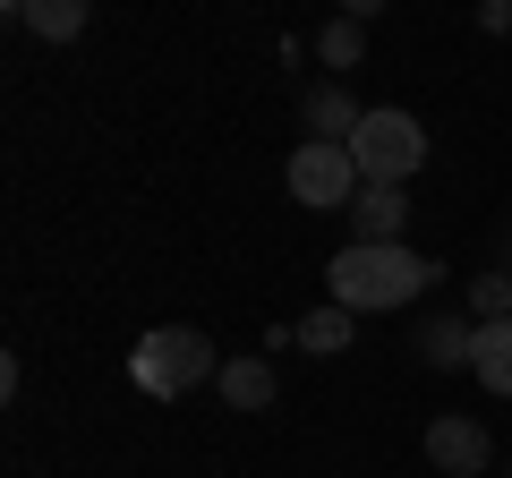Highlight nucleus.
Returning <instances> with one entry per match:
<instances>
[{
	"mask_svg": "<svg viewBox=\"0 0 512 478\" xmlns=\"http://www.w3.org/2000/svg\"><path fill=\"white\" fill-rule=\"evenodd\" d=\"M444 282L436 257H419V248H367V239H350L342 257L325 265V291L333 308L367 316V308H410V299H427Z\"/></svg>",
	"mask_w": 512,
	"mask_h": 478,
	"instance_id": "nucleus-1",
	"label": "nucleus"
},
{
	"mask_svg": "<svg viewBox=\"0 0 512 478\" xmlns=\"http://www.w3.org/2000/svg\"><path fill=\"white\" fill-rule=\"evenodd\" d=\"M222 376V350L205 342L197 325H154L146 342L128 350V385L154 393V402H188L197 385H214Z\"/></svg>",
	"mask_w": 512,
	"mask_h": 478,
	"instance_id": "nucleus-2",
	"label": "nucleus"
},
{
	"mask_svg": "<svg viewBox=\"0 0 512 478\" xmlns=\"http://www.w3.org/2000/svg\"><path fill=\"white\" fill-rule=\"evenodd\" d=\"M350 163H359L367 188H402L410 171L427 163V129L410 120V111H367L359 137H350Z\"/></svg>",
	"mask_w": 512,
	"mask_h": 478,
	"instance_id": "nucleus-3",
	"label": "nucleus"
},
{
	"mask_svg": "<svg viewBox=\"0 0 512 478\" xmlns=\"http://www.w3.org/2000/svg\"><path fill=\"white\" fill-rule=\"evenodd\" d=\"M282 180H291L299 205H316V214H350L359 205V163H350V146H316V137H299V154L282 163Z\"/></svg>",
	"mask_w": 512,
	"mask_h": 478,
	"instance_id": "nucleus-4",
	"label": "nucleus"
},
{
	"mask_svg": "<svg viewBox=\"0 0 512 478\" xmlns=\"http://www.w3.org/2000/svg\"><path fill=\"white\" fill-rule=\"evenodd\" d=\"M427 461H436L444 478H487L495 436L478 419H461V410H444V419H427Z\"/></svg>",
	"mask_w": 512,
	"mask_h": 478,
	"instance_id": "nucleus-5",
	"label": "nucleus"
},
{
	"mask_svg": "<svg viewBox=\"0 0 512 478\" xmlns=\"http://www.w3.org/2000/svg\"><path fill=\"white\" fill-rule=\"evenodd\" d=\"M402 222H410L402 188H359V205H350V239H367V248H402Z\"/></svg>",
	"mask_w": 512,
	"mask_h": 478,
	"instance_id": "nucleus-6",
	"label": "nucleus"
},
{
	"mask_svg": "<svg viewBox=\"0 0 512 478\" xmlns=\"http://www.w3.org/2000/svg\"><path fill=\"white\" fill-rule=\"evenodd\" d=\"M299 120H308V137H316V146H350L367 111H359V103H350V94H342V86L325 77V86H308V103H299Z\"/></svg>",
	"mask_w": 512,
	"mask_h": 478,
	"instance_id": "nucleus-7",
	"label": "nucleus"
},
{
	"mask_svg": "<svg viewBox=\"0 0 512 478\" xmlns=\"http://www.w3.org/2000/svg\"><path fill=\"white\" fill-rule=\"evenodd\" d=\"M470 350H478L470 316H427V325H419V359H427V368H470Z\"/></svg>",
	"mask_w": 512,
	"mask_h": 478,
	"instance_id": "nucleus-8",
	"label": "nucleus"
},
{
	"mask_svg": "<svg viewBox=\"0 0 512 478\" xmlns=\"http://www.w3.org/2000/svg\"><path fill=\"white\" fill-rule=\"evenodd\" d=\"M86 18H94L86 0H18V26H26V35H43V43H77V35H86Z\"/></svg>",
	"mask_w": 512,
	"mask_h": 478,
	"instance_id": "nucleus-9",
	"label": "nucleus"
},
{
	"mask_svg": "<svg viewBox=\"0 0 512 478\" xmlns=\"http://www.w3.org/2000/svg\"><path fill=\"white\" fill-rule=\"evenodd\" d=\"M214 393H222L231 410H274V368H265V359H222Z\"/></svg>",
	"mask_w": 512,
	"mask_h": 478,
	"instance_id": "nucleus-10",
	"label": "nucleus"
},
{
	"mask_svg": "<svg viewBox=\"0 0 512 478\" xmlns=\"http://www.w3.org/2000/svg\"><path fill=\"white\" fill-rule=\"evenodd\" d=\"M470 376H478V385H487V393H512V316H504V325H478Z\"/></svg>",
	"mask_w": 512,
	"mask_h": 478,
	"instance_id": "nucleus-11",
	"label": "nucleus"
},
{
	"mask_svg": "<svg viewBox=\"0 0 512 478\" xmlns=\"http://www.w3.org/2000/svg\"><path fill=\"white\" fill-rule=\"evenodd\" d=\"M359 52H367V18H359V9L325 18V35H316V60H325V69H359Z\"/></svg>",
	"mask_w": 512,
	"mask_h": 478,
	"instance_id": "nucleus-12",
	"label": "nucleus"
},
{
	"mask_svg": "<svg viewBox=\"0 0 512 478\" xmlns=\"http://www.w3.org/2000/svg\"><path fill=\"white\" fill-rule=\"evenodd\" d=\"M512 316V274H470V325H504Z\"/></svg>",
	"mask_w": 512,
	"mask_h": 478,
	"instance_id": "nucleus-13",
	"label": "nucleus"
},
{
	"mask_svg": "<svg viewBox=\"0 0 512 478\" xmlns=\"http://www.w3.org/2000/svg\"><path fill=\"white\" fill-rule=\"evenodd\" d=\"M299 350H316V359H333V350H350V308H316L308 325H299Z\"/></svg>",
	"mask_w": 512,
	"mask_h": 478,
	"instance_id": "nucleus-14",
	"label": "nucleus"
},
{
	"mask_svg": "<svg viewBox=\"0 0 512 478\" xmlns=\"http://www.w3.org/2000/svg\"><path fill=\"white\" fill-rule=\"evenodd\" d=\"M504 478H512V461H504Z\"/></svg>",
	"mask_w": 512,
	"mask_h": 478,
	"instance_id": "nucleus-15",
	"label": "nucleus"
}]
</instances>
